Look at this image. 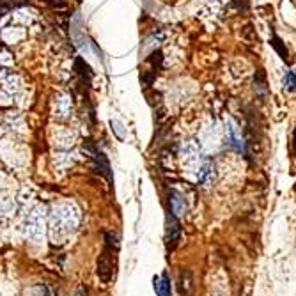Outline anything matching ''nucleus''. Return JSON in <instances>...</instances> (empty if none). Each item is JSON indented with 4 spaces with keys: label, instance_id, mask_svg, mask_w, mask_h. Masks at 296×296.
Listing matches in <instances>:
<instances>
[{
    "label": "nucleus",
    "instance_id": "1",
    "mask_svg": "<svg viewBox=\"0 0 296 296\" xmlns=\"http://www.w3.org/2000/svg\"><path fill=\"white\" fill-rule=\"evenodd\" d=\"M117 252H119V241L117 236L112 233L105 234V247L103 252L98 257L96 264V275L103 284H110L115 275V264H117Z\"/></svg>",
    "mask_w": 296,
    "mask_h": 296
},
{
    "label": "nucleus",
    "instance_id": "2",
    "mask_svg": "<svg viewBox=\"0 0 296 296\" xmlns=\"http://www.w3.org/2000/svg\"><path fill=\"white\" fill-rule=\"evenodd\" d=\"M179 240H181V225H179V218L170 215L167 220V229H165V247L167 252H172L178 247Z\"/></svg>",
    "mask_w": 296,
    "mask_h": 296
},
{
    "label": "nucleus",
    "instance_id": "3",
    "mask_svg": "<svg viewBox=\"0 0 296 296\" xmlns=\"http://www.w3.org/2000/svg\"><path fill=\"white\" fill-rule=\"evenodd\" d=\"M227 137H229V142H231V146H233L236 151H240V152L247 151L245 139H243V135H241L240 126L234 123L233 119H229V121H227Z\"/></svg>",
    "mask_w": 296,
    "mask_h": 296
},
{
    "label": "nucleus",
    "instance_id": "4",
    "mask_svg": "<svg viewBox=\"0 0 296 296\" xmlns=\"http://www.w3.org/2000/svg\"><path fill=\"white\" fill-rule=\"evenodd\" d=\"M216 179V167L211 160H207L202 163V167L199 169V174H197V181L204 186H211Z\"/></svg>",
    "mask_w": 296,
    "mask_h": 296
},
{
    "label": "nucleus",
    "instance_id": "5",
    "mask_svg": "<svg viewBox=\"0 0 296 296\" xmlns=\"http://www.w3.org/2000/svg\"><path fill=\"white\" fill-rule=\"evenodd\" d=\"M89 149H91V152H93V158L96 160L98 172L101 174V176H105L108 183H112V181H114V178H112V169H110V163H108V160H106V156L103 154V152L96 151L93 146H89Z\"/></svg>",
    "mask_w": 296,
    "mask_h": 296
},
{
    "label": "nucleus",
    "instance_id": "6",
    "mask_svg": "<svg viewBox=\"0 0 296 296\" xmlns=\"http://www.w3.org/2000/svg\"><path fill=\"white\" fill-rule=\"evenodd\" d=\"M178 289L181 296H192V293H194L195 289V284H194V275H192L190 270H183L181 273H179Z\"/></svg>",
    "mask_w": 296,
    "mask_h": 296
},
{
    "label": "nucleus",
    "instance_id": "7",
    "mask_svg": "<svg viewBox=\"0 0 296 296\" xmlns=\"http://www.w3.org/2000/svg\"><path fill=\"white\" fill-rule=\"evenodd\" d=\"M169 204H170V211H172V216H176V218H181V216L186 215V200H185V197H183L181 194H178V192H170Z\"/></svg>",
    "mask_w": 296,
    "mask_h": 296
},
{
    "label": "nucleus",
    "instance_id": "8",
    "mask_svg": "<svg viewBox=\"0 0 296 296\" xmlns=\"http://www.w3.org/2000/svg\"><path fill=\"white\" fill-rule=\"evenodd\" d=\"M154 293H156L158 296H172L170 279L167 273H161L160 277H154Z\"/></svg>",
    "mask_w": 296,
    "mask_h": 296
},
{
    "label": "nucleus",
    "instance_id": "9",
    "mask_svg": "<svg viewBox=\"0 0 296 296\" xmlns=\"http://www.w3.org/2000/svg\"><path fill=\"white\" fill-rule=\"evenodd\" d=\"M271 47L275 48L277 53H279V55L282 57V59L286 60V62H291V59H289V51H288V48H286V45H284V43L280 41L279 36L273 34V38H271Z\"/></svg>",
    "mask_w": 296,
    "mask_h": 296
},
{
    "label": "nucleus",
    "instance_id": "10",
    "mask_svg": "<svg viewBox=\"0 0 296 296\" xmlns=\"http://www.w3.org/2000/svg\"><path fill=\"white\" fill-rule=\"evenodd\" d=\"M284 85H286V89H288L289 93H295L296 91V71H293V69L286 71V75H284Z\"/></svg>",
    "mask_w": 296,
    "mask_h": 296
},
{
    "label": "nucleus",
    "instance_id": "11",
    "mask_svg": "<svg viewBox=\"0 0 296 296\" xmlns=\"http://www.w3.org/2000/svg\"><path fill=\"white\" fill-rule=\"evenodd\" d=\"M255 91L259 94H266V82H264V75L261 73V69H259L257 76H255Z\"/></svg>",
    "mask_w": 296,
    "mask_h": 296
},
{
    "label": "nucleus",
    "instance_id": "12",
    "mask_svg": "<svg viewBox=\"0 0 296 296\" xmlns=\"http://www.w3.org/2000/svg\"><path fill=\"white\" fill-rule=\"evenodd\" d=\"M75 296H89V291H87V288H85V286H80V288L76 289Z\"/></svg>",
    "mask_w": 296,
    "mask_h": 296
},
{
    "label": "nucleus",
    "instance_id": "13",
    "mask_svg": "<svg viewBox=\"0 0 296 296\" xmlns=\"http://www.w3.org/2000/svg\"><path fill=\"white\" fill-rule=\"evenodd\" d=\"M48 2H50V4L53 5V7H64V2H62V0H48Z\"/></svg>",
    "mask_w": 296,
    "mask_h": 296
}]
</instances>
